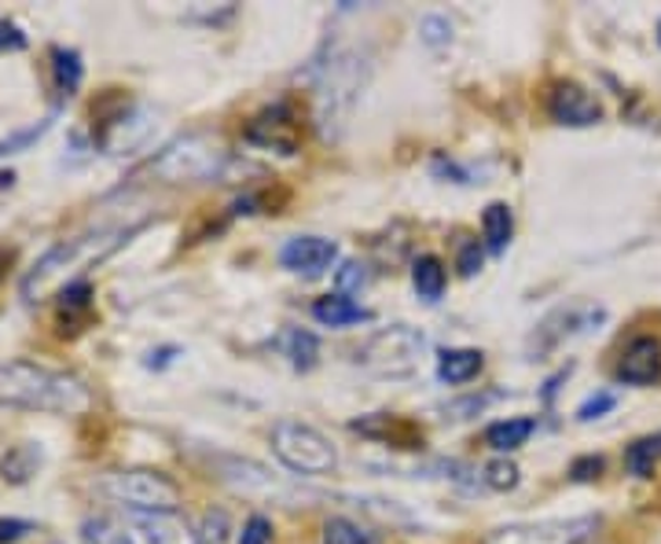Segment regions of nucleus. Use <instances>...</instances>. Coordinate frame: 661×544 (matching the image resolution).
Segmentation results:
<instances>
[{
	"label": "nucleus",
	"instance_id": "f257e3e1",
	"mask_svg": "<svg viewBox=\"0 0 661 544\" xmlns=\"http://www.w3.org/2000/svg\"><path fill=\"white\" fill-rule=\"evenodd\" d=\"M0 405L56 416H89L96 397L86 379L70 372L45 369L34 361H4L0 364Z\"/></svg>",
	"mask_w": 661,
	"mask_h": 544
},
{
	"label": "nucleus",
	"instance_id": "f03ea898",
	"mask_svg": "<svg viewBox=\"0 0 661 544\" xmlns=\"http://www.w3.org/2000/svg\"><path fill=\"white\" fill-rule=\"evenodd\" d=\"M133 233H140V222H136V225L96 228V233H81V236L62 239V243L52 247L48 254L23 276V298L37 302L45 291L56 287L59 280H67V284H73V280H86L81 272L100 265L103 258H111Z\"/></svg>",
	"mask_w": 661,
	"mask_h": 544
},
{
	"label": "nucleus",
	"instance_id": "7ed1b4c3",
	"mask_svg": "<svg viewBox=\"0 0 661 544\" xmlns=\"http://www.w3.org/2000/svg\"><path fill=\"white\" fill-rule=\"evenodd\" d=\"M367 81V59L356 48H331V56L320 63L317 78V122L320 133L339 136L342 125L350 122L353 103L361 97Z\"/></svg>",
	"mask_w": 661,
	"mask_h": 544
},
{
	"label": "nucleus",
	"instance_id": "20e7f679",
	"mask_svg": "<svg viewBox=\"0 0 661 544\" xmlns=\"http://www.w3.org/2000/svg\"><path fill=\"white\" fill-rule=\"evenodd\" d=\"M272 453L294 475H331L339 467V449L320 427L301 420H276L272 423Z\"/></svg>",
	"mask_w": 661,
	"mask_h": 544
},
{
	"label": "nucleus",
	"instance_id": "39448f33",
	"mask_svg": "<svg viewBox=\"0 0 661 544\" xmlns=\"http://www.w3.org/2000/svg\"><path fill=\"white\" fill-rule=\"evenodd\" d=\"M430 350L426 331L408 328V324H394V328L375 331L372 339L356 350V364L375 375H412L423 364Z\"/></svg>",
	"mask_w": 661,
	"mask_h": 544
},
{
	"label": "nucleus",
	"instance_id": "423d86ee",
	"mask_svg": "<svg viewBox=\"0 0 661 544\" xmlns=\"http://www.w3.org/2000/svg\"><path fill=\"white\" fill-rule=\"evenodd\" d=\"M100 489L129 511H176L181 508V486L162 471H111L100 478Z\"/></svg>",
	"mask_w": 661,
	"mask_h": 544
},
{
	"label": "nucleus",
	"instance_id": "0eeeda50",
	"mask_svg": "<svg viewBox=\"0 0 661 544\" xmlns=\"http://www.w3.org/2000/svg\"><path fill=\"white\" fill-rule=\"evenodd\" d=\"M220 162H225V151H220L217 140H209L203 133H187L181 140H173L170 148L159 151V159H151V173L166 177L170 184L184 181H209Z\"/></svg>",
	"mask_w": 661,
	"mask_h": 544
},
{
	"label": "nucleus",
	"instance_id": "6e6552de",
	"mask_svg": "<svg viewBox=\"0 0 661 544\" xmlns=\"http://www.w3.org/2000/svg\"><path fill=\"white\" fill-rule=\"evenodd\" d=\"M595 530H600V515L511 522V526L492 530L486 544H584Z\"/></svg>",
	"mask_w": 661,
	"mask_h": 544
},
{
	"label": "nucleus",
	"instance_id": "1a4fd4ad",
	"mask_svg": "<svg viewBox=\"0 0 661 544\" xmlns=\"http://www.w3.org/2000/svg\"><path fill=\"white\" fill-rule=\"evenodd\" d=\"M334 261H339V243H334V239H323V236H294L280 250V265L306 280L323 276Z\"/></svg>",
	"mask_w": 661,
	"mask_h": 544
},
{
	"label": "nucleus",
	"instance_id": "9d476101",
	"mask_svg": "<svg viewBox=\"0 0 661 544\" xmlns=\"http://www.w3.org/2000/svg\"><path fill=\"white\" fill-rule=\"evenodd\" d=\"M548 114L559 125H570V129H584V125L603 122L600 100L584 86H577V81H555L548 92Z\"/></svg>",
	"mask_w": 661,
	"mask_h": 544
},
{
	"label": "nucleus",
	"instance_id": "9b49d317",
	"mask_svg": "<svg viewBox=\"0 0 661 544\" xmlns=\"http://www.w3.org/2000/svg\"><path fill=\"white\" fill-rule=\"evenodd\" d=\"M617 379L628 386H650L661 379V339L658 335H636L622 350Z\"/></svg>",
	"mask_w": 661,
	"mask_h": 544
},
{
	"label": "nucleus",
	"instance_id": "f8f14e48",
	"mask_svg": "<svg viewBox=\"0 0 661 544\" xmlns=\"http://www.w3.org/2000/svg\"><path fill=\"white\" fill-rule=\"evenodd\" d=\"M133 522L147 544H198V530L176 511H133Z\"/></svg>",
	"mask_w": 661,
	"mask_h": 544
},
{
	"label": "nucleus",
	"instance_id": "ddd939ff",
	"mask_svg": "<svg viewBox=\"0 0 661 544\" xmlns=\"http://www.w3.org/2000/svg\"><path fill=\"white\" fill-rule=\"evenodd\" d=\"M247 136L254 144H265V148H283V151H294V144H298V136H294V122H290V111L276 103L272 111H265L261 118L250 122Z\"/></svg>",
	"mask_w": 661,
	"mask_h": 544
},
{
	"label": "nucleus",
	"instance_id": "4468645a",
	"mask_svg": "<svg viewBox=\"0 0 661 544\" xmlns=\"http://www.w3.org/2000/svg\"><path fill=\"white\" fill-rule=\"evenodd\" d=\"M312 320L323 324V328H353V324L372 320V309L356 306V302L345 295H323L312 302Z\"/></svg>",
	"mask_w": 661,
	"mask_h": 544
},
{
	"label": "nucleus",
	"instance_id": "2eb2a0df",
	"mask_svg": "<svg viewBox=\"0 0 661 544\" xmlns=\"http://www.w3.org/2000/svg\"><path fill=\"white\" fill-rule=\"evenodd\" d=\"M537 431V420L533 416H514V420H497L486 427V445L497 449V453H514L522 449Z\"/></svg>",
	"mask_w": 661,
	"mask_h": 544
},
{
	"label": "nucleus",
	"instance_id": "dca6fc26",
	"mask_svg": "<svg viewBox=\"0 0 661 544\" xmlns=\"http://www.w3.org/2000/svg\"><path fill=\"white\" fill-rule=\"evenodd\" d=\"M514 236V214L508 203H489L481 211V239H486L489 254H503Z\"/></svg>",
	"mask_w": 661,
	"mask_h": 544
},
{
	"label": "nucleus",
	"instance_id": "f3484780",
	"mask_svg": "<svg viewBox=\"0 0 661 544\" xmlns=\"http://www.w3.org/2000/svg\"><path fill=\"white\" fill-rule=\"evenodd\" d=\"M445 284H448L445 261H441L437 254H419L412 261V287L423 302H437L441 295H445Z\"/></svg>",
	"mask_w": 661,
	"mask_h": 544
},
{
	"label": "nucleus",
	"instance_id": "a211bd4d",
	"mask_svg": "<svg viewBox=\"0 0 661 544\" xmlns=\"http://www.w3.org/2000/svg\"><path fill=\"white\" fill-rule=\"evenodd\" d=\"M481 364H486L481 350H445L437 358V379L448 383V386L470 383L481 372Z\"/></svg>",
	"mask_w": 661,
	"mask_h": 544
},
{
	"label": "nucleus",
	"instance_id": "6ab92c4d",
	"mask_svg": "<svg viewBox=\"0 0 661 544\" xmlns=\"http://www.w3.org/2000/svg\"><path fill=\"white\" fill-rule=\"evenodd\" d=\"M323 544H386L383 533L350 515H331L323 522Z\"/></svg>",
	"mask_w": 661,
	"mask_h": 544
},
{
	"label": "nucleus",
	"instance_id": "aec40b11",
	"mask_svg": "<svg viewBox=\"0 0 661 544\" xmlns=\"http://www.w3.org/2000/svg\"><path fill=\"white\" fill-rule=\"evenodd\" d=\"M81 78H86V67H81V56L73 48H56L52 52V81H56L59 100H70L73 92L81 89Z\"/></svg>",
	"mask_w": 661,
	"mask_h": 544
},
{
	"label": "nucleus",
	"instance_id": "412c9836",
	"mask_svg": "<svg viewBox=\"0 0 661 544\" xmlns=\"http://www.w3.org/2000/svg\"><path fill=\"white\" fill-rule=\"evenodd\" d=\"M658 460H661V431L636 438V442L625 449V471L632 478H650L658 467Z\"/></svg>",
	"mask_w": 661,
	"mask_h": 544
},
{
	"label": "nucleus",
	"instance_id": "4be33fe9",
	"mask_svg": "<svg viewBox=\"0 0 661 544\" xmlns=\"http://www.w3.org/2000/svg\"><path fill=\"white\" fill-rule=\"evenodd\" d=\"M317 353H320V342L317 335L301 331V328H290L283 335V358H290V364L298 372H309L317 364Z\"/></svg>",
	"mask_w": 661,
	"mask_h": 544
},
{
	"label": "nucleus",
	"instance_id": "5701e85b",
	"mask_svg": "<svg viewBox=\"0 0 661 544\" xmlns=\"http://www.w3.org/2000/svg\"><path fill=\"white\" fill-rule=\"evenodd\" d=\"M41 467V453L34 445H15L12 453L4 456V464H0V471H4L8 483H26L30 475Z\"/></svg>",
	"mask_w": 661,
	"mask_h": 544
},
{
	"label": "nucleus",
	"instance_id": "b1692460",
	"mask_svg": "<svg viewBox=\"0 0 661 544\" xmlns=\"http://www.w3.org/2000/svg\"><path fill=\"white\" fill-rule=\"evenodd\" d=\"M48 129H52V118H41V122H34V125H26V129H15L12 136H4V140H0V159L26 151L30 144H37Z\"/></svg>",
	"mask_w": 661,
	"mask_h": 544
},
{
	"label": "nucleus",
	"instance_id": "393cba45",
	"mask_svg": "<svg viewBox=\"0 0 661 544\" xmlns=\"http://www.w3.org/2000/svg\"><path fill=\"white\" fill-rule=\"evenodd\" d=\"M228 511L225 508H209L203 515V526H198V544H228Z\"/></svg>",
	"mask_w": 661,
	"mask_h": 544
},
{
	"label": "nucleus",
	"instance_id": "a878e982",
	"mask_svg": "<svg viewBox=\"0 0 661 544\" xmlns=\"http://www.w3.org/2000/svg\"><path fill=\"white\" fill-rule=\"evenodd\" d=\"M367 265H361V261H342L339 269H334V284H339V295H356V291L367 287Z\"/></svg>",
	"mask_w": 661,
	"mask_h": 544
},
{
	"label": "nucleus",
	"instance_id": "bb28decb",
	"mask_svg": "<svg viewBox=\"0 0 661 544\" xmlns=\"http://www.w3.org/2000/svg\"><path fill=\"white\" fill-rule=\"evenodd\" d=\"M481 483L497 489V494H508V489L518 486V467H514L511 460H492V464L481 471Z\"/></svg>",
	"mask_w": 661,
	"mask_h": 544
},
{
	"label": "nucleus",
	"instance_id": "cd10ccee",
	"mask_svg": "<svg viewBox=\"0 0 661 544\" xmlns=\"http://www.w3.org/2000/svg\"><path fill=\"white\" fill-rule=\"evenodd\" d=\"M92 306V284L89 280H73L59 291V309L62 313H86Z\"/></svg>",
	"mask_w": 661,
	"mask_h": 544
},
{
	"label": "nucleus",
	"instance_id": "c85d7f7f",
	"mask_svg": "<svg viewBox=\"0 0 661 544\" xmlns=\"http://www.w3.org/2000/svg\"><path fill=\"white\" fill-rule=\"evenodd\" d=\"M419 34H423L430 48H445L453 41V23L445 15H423L419 19Z\"/></svg>",
	"mask_w": 661,
	"mask_h": 544
},
{
	"label": "nucleus",
	"instance_id": "c756f323",
	"mask_svg": "<svg viewBox=\"0 0 661 544\" xmlns=\"http://www.w3.org/2000/svg\"><path fill=\"white\" fill-rule=\"evenodd\" d=\"M614 405H617V394H611V390L592 394L581 408H577V423H592V420H600V416L611 412Z\"/></svg>",
	"mask_w": 661,
	"mask_h": 544
},
{
	"label": "nucleus",
	"instance_id": "7c9ffc66",
	"mask_svg": "<svg viewBox=\"0 0 661 544\" xmlns=\"http://www.w3.org/2000/svg\"><path fill=\"white\" fill-rule=\"evenodd\" d=\"M481 261H486V254H481V247H478V239H464L459 243V254H456V269H459V276H475V272H481Z\"/></svg>",
	"mask_w": 661,
	"mask_h": 544
},
{
	"label": "nucleus",
	"instance_id": "2f4dec72",
	"mask_svg": "<svg viewBox=\"0 0 661 544\" xmlns=\"http://www.w3.org/2000/svg\"><path fill=\"white\" fill-rule=\"evenodd\" d=\"M239 544H272V519L269 515H250L239 533Z\"/></svg>",
	"mask_w": 661,
	"mask_h": 544
},
{
	"label": "nucleus",
	"instance_id": "473e14b6",
	"mask_svg": "<svg viewBox=\"0 0 661 544\" xmlns=\"http://www.w3.org/2000/svg\"><path fill=\"white\" fill-rule=\"evenodd\" d=\"M600 471H603V456H581L573 460L570 478L573 483H592V478H600Z\"/></svg>",
	"mask_w": 661,
	"mask_h": 544
},
{
	"label": "nucleus",
	"instance_id": "72a5a7b5",
	"mask_svg": "<svg viewBox=\"0 0 661 544\" xmlns=\"http://www.w3.org/2000/svg\"><path fill=\"white\" fill-rule=\"evenodd\" d=\"M30 530H34V522H26V519H0V544L23 541Z\"/></svg>",
	"mask_w": 661,
	"mask_h": 544
},
{
	"label": "nucleus",
	"instance_id": "f704fd0d",
	"mask_svg": "<svg viewBox=\"0 0 661 544\" xmlns=\"http://www.w3.org/2000/svg\"><path fill=\"white\" fill-rule=\"evenodd\" d=\"M26 48V34L15 23H0V52H23Z\"/></svg>",
	"mask_w": 661,
	"mask_h": 544
},
{
	"label": "nucleus",
	"instance_id": "c9c22d12",
	"mask_svg": "<svg viewBox=\"0 0 661 544\" xmlns=\"http://www.w3.org/2000/svg\"><path fill=\"white\" fill-rule=\"evenodd\" d=\"M103 544H136V541L129 537V533H122V530H111V533H107V541H103Z\"/></svg>",
	"mask_w": 661,
	"mask_h": 544
},
{
	"label": "nucleus",
	"instance_id": "e433bc0d",
	"mask_svg": "<svg viewBox=\"0 0 661 544\" xmlns=\"http://www.w3.org/2000/svg\"><path fill=\"white\" fill-rule=\"evenodd\" d=\"M8 261H12V250H0V276H4V269H8Z\"/></svg>",
	"mask_w": 661,
	"mask_h": 544
},
{
	"label": "nucleus",
	"instance_id": "4c0bfd02",
	"mask_svg": "<svg viewBox=\"0 0 661 544\" xmlns=\"http://www.w3.org/2000/svg\"><path fill=\"white\" fill-rule=\"evenodd\" d=\"M658 45H661V26H658Z\"/></svg>",
	"mask_w": 661,
	"mask_h": 544
}]
</instances>
